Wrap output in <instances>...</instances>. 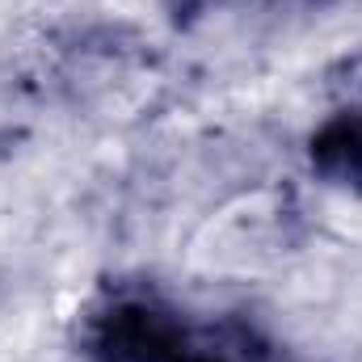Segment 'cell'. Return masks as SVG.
Masks as SVG:
<instances>
[{"mask_svg":"<svg viewBox=\"0 0 362 362\" xmlns=\"http://www.w3.org/2000/svg\"><path fill=\"white\" fill-rule=\"evenodd\" d=\"M329 93L341 105H362V47L329 72Z\"/></svg>","mask_w":362,"mask_h":362,"instance_id":"cell-3","label":"cell"},{"mask_svg":"<svg viewBox=\"0 0 362 362\" xmlns=\"http://www.w3.org/2000/svg\"><path fill=\"white\" fill-rule=\"evenodd\" d=\"M76 346L89 362H295L249 316L144 278L93 291L76 312Z\"/></svg>","mask_w":362,"mask_h":362,"instance_id":"cell-1","label":"cell"},{"mask_svg":"<svg viewBox=\"0 0 362 362\" xmlns=\"http://www.w3.org/2000/svg\"><path fill=\"white\" fill-rule=\"evenodd\" d=\"M308 165L320 181L362 194V105H337L312 131Z\"/></svg>","mask_w":362,"mask_h":362,"instance_id":"cell-2","label":"cell"},{"mask_svg":"<svg viewBox=\"0 0 362 362\" xmlns=\"http://www.w3.org/2000/svg\"><path fill=\"white\" fill-rule=\"evenodd\" d=\"M223 4H232V0H169V13L177 21H198V17H206V13H215Z\"/></svg>","mask_w":362,"mask_h":362,"instance_id":"cell-4","label":"cell"}]
</instances>
